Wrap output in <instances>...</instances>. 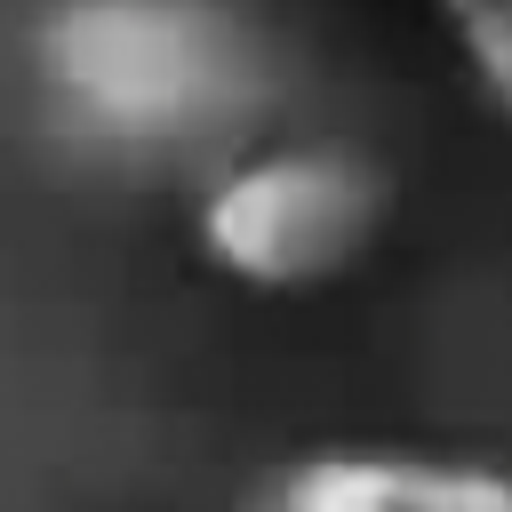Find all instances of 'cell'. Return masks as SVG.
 I'll return each instance as SVG.
<instances>
[{
	"label": "cell",
	"mask_w": 512,
	"mask_h": 512,
	"mask_svg": "<svg viewBox=\"0 0 512 512\" xmlns=\"http://www.w3.org/2000/svg\"><path fill=\"white\" fill-rule=\"evenodd\" d=\"M392 224V184L352 144H264L208 176L192 208L200 264L248 296H312L368 264Z\"/></svg>",
	"instance_id": "7a4b0ae2"
},
{
	"label": "cell",
	"mask_w": 512,
	"mask_h": 512,
	"mask_svg": "<svg viewBox=\"0 0 512 512\" xmlns=\"http://www.w3.org/2000/svg\"><path fill=\"white\" fill-rule=\"evenodd\" d=\"M440 16L456 32L472 80L488 88V104L512 120V0H440Z\"/></svg>",
	"instance_id": "277c9868"
},
{
	"label": "cell",
	"mask_w": 512,
	"mask_h": 512,
	"mask_svg": "<svg viewBox=\"0 0 512 512\" xmlns=\"http://www.w3.org/2000/svg\"><path fill=\"white\" fill-rule=\"evenodd\" d=\"M240 512H512V472L408 448H312L272 464Z\"/></svg>",
	"instance_id": "3957f363"
},
{
	"label": "cell",
	"mask_w": 512,
	"mask_h": 512,
	"mask_svg": "<svg viewBox=\"0 0 512 512\" xmlns=\"http://www.w3.org/2000/svg\"><path fill=\"white\" fill-rule=\"evenodd\" d=\"M56 112L120 152H176L256 104V48L216 0H56L32 24Z\"/></svg>",
	"instance_id": "6da1fadb"
}]
</instances>
